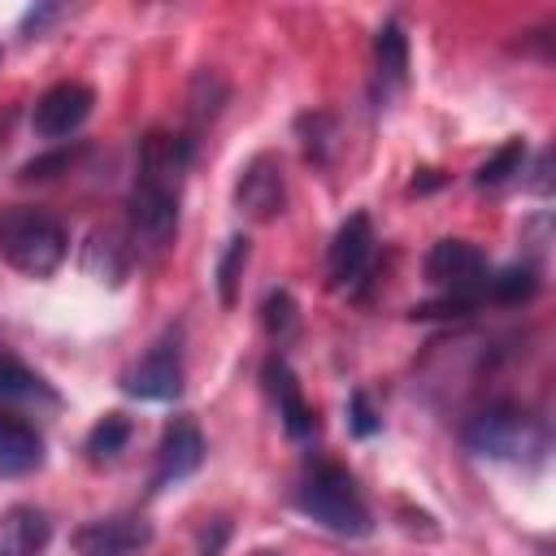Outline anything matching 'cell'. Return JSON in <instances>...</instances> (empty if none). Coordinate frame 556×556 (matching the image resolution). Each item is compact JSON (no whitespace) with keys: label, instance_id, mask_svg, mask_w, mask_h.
Here are the masks:
<instances>
[{"label":"cell","instance_id":"484cf974","mask_svg":"<svg viewBox=\"0 0 556 556\" xmlns=\"http://www.w3.org/2000/svg\"><path fill=\"white\" fill-rule=\"evenodd\" d=\"M348 426H352V434H361V439H369V434L378 430V413H374V404H369V395H365V391H352Z\"/></svg>","mask_w":556,"mask_h":556},{"label":"cell","instance_id":"7402d4cb","mask_svg":"<svg viewBox=\"0 0 556 556\" xmlns=\"http://www.w3.org/2000/svg\"><path fill=\"white\" fill-rule=\"evenodd\" d=\"M521 165H526V143H521V139H508L504 148H495V152L478 165L473 182H478V187H500V182H508L513 174H521Z\"/></svg>","mask_w":556,"mask_h":556},{"label":"cell","instance_id":"e0dca14e","mask_svg":"<svg viewBox=\"0 0 556 556\" xmlns=\"http://www.w3.org/2000/svg\"><path fill=\"white\" fill-rule=\"evenodd\" d=\"M0 404H56V395L13 352H0Z\"/></svg>","mask_w":556,"mask_h":556},{"label":"cell","instance_id":"9c48e42d","mask_svg":"<svg viewBox=\"0 0 556 556\" xmlns=\"http://www.w3.org/2000/svg\"><path fill=\"white\" fill-rule=\"evenodd\" d=\"M235 204L239 213H248L252 222H274L287 204V182H282V161L274 152H256L239 182H235Z\"/></svg>","mask_w":556,"mask_h":556},{"label":"cell","instance_id":"5b68a950","mask_svg":"<svg viewBox=\"0 0 556 556\" xmlns=\"http://www.w3.org/2000/svg\"><path fill=\"white\" fill-rule=\"evenodd\" d=\"M426 278L434 287H443L447 295L460 300H482L486 295V256L469 243V239H439L426 252Z\"/></svg>","mask_w":556,"mask_h":556},{"label":"cell","instance_id":"5bb4252c","mask_svg":"<svg viewBox=\"0 0 556 556\" xmlns=\"http://www.w3.org/2000/svg\"><path fill=\"white\" fill-rule=\"evenodd\" d=\"M265 387H269V395L278 404V417H282L287 434L291 439H308L313 434V408L304 404L300 382H295V374H291V365L282 356H269L265 361Z\"/></svg>","mask_w":556,"mask_h":556},{"label":"cell","instance_id":"30bf717a","mask_svg":"<svg viewBox=\"0 0 556 556\" xmlns=\"http://www.w3.org/2000/svg\"><path fill=\"white\" fill-rule=\"evenodd\" d=\"M369 261H374V222H369V213H352L334 230L330 252H326V278H330V287L361 282L365 269H369Z\"/></svg>","mask_w":556,"mask_h":556},{"label":"cell","instance_id":"277c9868","mask_svg":"<svg viewBox=\"0 0 556 556\" xmlns=\"http://www.w3.org/2000/svg\"><path fill=\"white\" fill-rule=\"evenodd\" d=\"M178 200H182V191L135 182L130 204H126V239L143 261H156L174 243V235H178Z\"/></svg>","mask_w":556,"mask_h":556},{"label":"cell","instance_id":"cb8c5ba5","mask_svg":"<svg viewBox=\"0 0 556 556\" xmlns=\"http://www.w3.org/2000/svg\"><path fill=\"white\" fill-rule=\"evenodd\" d=\"M78 152H83V143H70V148L61 143L56 152H48V156H35V161H26L17 178H22V182H39V178H56L61 169H70V165H74V156H78Z\"/></svg>","mask_w":556,"mask_h":556},{"label":"cell","instance_id":"8992f818","mask_svg":"<svg viewBox=\"0 0 556 556\" xmlns=\"http://www.w3.org/2000/svg\"><path fill=\"white\" fill-rule=\"evenodd\" d=\"M122 391L135 400H178L182 391V348H178V330L161 334L126 374H122Z\"/></svg>","mask_w":556,"mask_h":556},{"label":"cell","instance_id":"d6986e66","mask_svg":"<svg viewBox=\"0 0 556 556\" xmlns=\"http://www.w3.org/2000/svg\"><path fill=\"white\" fill-rule=\"evenodd\" d=\"M295 130H300L304 156H308L313 165H326L330 152H334V117H330V113H304V117L295 122Z\"/></svg>","mask_w":556,"mask_h":556},{"label":"cell","instance_id":"4fadbf2b","mask_svg":"<svg viewBox=\"0 0 556 556\" xmlns=\"http://www.w3.org/2000/svg\"><path fill=\"white\" fill-rule=\"evenodd\" d=\"M52 539V521L35 504H13L0 517V556H43Z\"/></svg>","mask_w":556,"mask_h":556},{"label":"cell","instance_id":"4dcf8cb0","mask_svg":"<svg viewBox=\"0 0 556 556\" xmlns=\"http://www.w3.org/2000/svg\"><path fill=\"white\" fill-rule=\"evenodd\" d=\"M0 56H4V48H0Z\"/></svg>","mask_w":556,"mask_h":556},{"label":"cell","instance_id":"83f0119b","mask_svg":"<svg viewBox=\"0 0 556 556\" xmlns=\"http://www.w3.org/2000/svg\"><path fill=\"white\" fill-rule=\"evenodd\" d=\"M222 539H226V526H217V534H213V543L200 552V556H217V547H222Z\"/></svg>","mask_w":556,"mask_h":556},{"label":"cell","instance_id":"ba28073f","mask_svg":"<svg viewBox=\"0 0 556 556\" xmlns=\"http://www.w3.org/2000/svg\"><path fill=\"white\" fill-rule=\"evenodd\" d=\"M91 109H96V91H91L87 83H74V78H70V83L48 87V91L35 100L30 126H35L39 139L61 143V139H70V135L91 117Z\"/></svg>","mask_w":556,"mask_h":556},{"label":"cell","instance_id":"4316f807","mask_svg":"<svg viewBox=\"0 0 556 556\" xmlns=\"http://www.w3.org/2000/svg\"><path fill=\"white\" fill-rule=\"evenodd\" d=\"M61 13H65L61 4H39V9H30V13L22 17V35H26V39H35V35H43V26H48L52 17H61Z\"/></svg>","mask_w":556,"mask_h":556},{"label":"cell","instance_id":"9a60e30c","mask_svg":"<svg viewBox=\"0 0 556 556\" xmlns=\"http://www.w3.org/2000/svg\"><path fill=\"white\" fill-rule=\"evenodd\" d=\"M39 460H43V439H39V430H35L26 417L0 413V473H4V478H17V473L39 469Z\"/></svg>","mask_w":556,"mask_h":556},{"label":"cell","instance_id":"44dd1931","mask_svg":"<svg viewBox=\"0 0 556 556\" xmlns=\"http://www.w3.org/2000/svg\"><path fill=\"white\" fill-rule=\"evenodd\" d=\"M534 291H539V278H534L530 265H508L495 278H486V295L495 304H526Z\"/></svg>","mask_w":556,"mask_h":556},{"label":"cell","instance_id":"ac0fdd59","mask_svg":"<svg viewBox=\"0 0 556 556\" xmlns=\"http://www.w3.org/2000/svg\"><path fill=\"white\" fill-rule=\"evenodd\" d=\"M374 56H378V74L387 83H404L408 74V35L400 22H382L374 35Z\"/></svg>","mask_w":556,"mask_h":556},{"label":"cell","instance_id":"f1b7e54d","mask_svg":"<svg viewBox=\"0 0 556 556\" xmlns=\"http://www.w3.org/2000/svg\"><path fill=\"white\" fill-rule=\"evenodd\" d=\"M9 126H13V109H9V113H0V143H4V135H9Z\"/></svg>","mask_w":556,"mask_h":556},{"label":"cell","instance_id":"f546056e","mask_svg":"<svg viewBox=\"0 0 556 556\" xmlns=\"http://www.w3.org/2000/svg\"><path fill=\"white\" fill-rule=\"evenodd\" d=\"M252 556H278V552H252Z\"/></svg>","mask_w":556,"mask_h":556},{"label":"cell","instance_id":"603a6c76","mask_svg":"<svg viewBox=\"0 0 556 556\" xmlns=\"http://www.w3.org/2000/svg\"><path fill=\"white\" fill-rule=\"evenodd\" d=\"M126 443H130V421H126L122 413H109V417H100V421L91 426V434H87V456H91V460H113Z\"/></svg>","mask_w":556,"mask_h":556},{"label":"cell","instance_id":"52a82bcc","mask_svg":"<svg viewBox=\"0 0 556 556\" xmlns=\"http://www.w3.org/2000/svg\"><path fill=\"white\" fill-rule=\"evenodd\" d=\"M191 156H195V139L182 130H148L143 143H139V169H135V182H148V187H165V191H182L187 182V169H191Z\"/></svg>","mask_w":556,"mask_h":556},{"label":"cell","instance_id":"2e32d148","mask_svg":"<svg viewBox=\"0 0 556 556\" xmlns=\"http://www.w3.org/2000/svg\"><path fill=\"white\" fill-rule=\"evenodd\" d=\"M230 104V83L222 78V70H195L191 83H187V135L195 139L200 130H208L222 109Z\"/></svg>","mask_w":556,"mask_h":556},{"label":"cell","instance_id":"ffe728a7","mask_svg":"<svg viewBox=\"0 0 556 556\" xmlns=\"http://www.w3.org/2000/svg\"><path fill=\"white\" fill-rule=\"evenodd\" d=\"M248 252H252L248 235H235V239L226 243L222 261H217V295H222V304H226V308H235V300H239V278H243Z\"/></svg>","mask_w":556,"mask_h":556},{"label":"cell","instance_id":"8fae6325","mask_svg":"<svg viewBox=\"0 0 556 556\" xmlns=\"http://www.w3.org/2000/svg\"><path fill=\"white\" fill-rule=\"evenodd\" d=\"M152 543V526L135 513H117V517H100L87 521L74 534L78 556H139Z\"/></svg>","mask_w":556,"mask_h":556},{"label":"cell","instance_id":"7c38bea8","mask_svg":"<svg viewBox=\"0 0 556 556\" xmlns=\"http://www.w3.org/2000/svg\"><path fill=\"white\" fill-rule=\"evenodd\" d=\"M204 460V434L191 417H174L161 434V447H156V473H152V491L169 486V482H182L200 469Z\"/></svg>","mask_w":556,"mask_h":556},{"label":"cell","instance_id":"6da1fadb","mask_svg":"<svg viewBox=\"0 0 556 556\" xmlns=\"http://www.w3.org/2000/svg\"><path fill=\"white\" fill-rule=\"evenodd\" d=\"M65 252H70V235L52 213L30 208V204H13L0 213V256L17 274L48 278V274H56Z\"/></svg>","mask_w":556,"mask_h":556},{"label":"cell","instance_id":"7a4b0ae2","mask_svg":"<svg viewBox=\"0 0 556 556\" xmlns=\"http://www.w3.org/2000/svg\"><path fill=\"white\" fill-rule=\"evenodd\" d=\"M295 508L304 517H313L317 526L334 530V534H348V539H361L374 530V517L356 491V478L343 469V465H317L300 486H295Z\"/></svg>","mask_w":556,"mask_h":556},{"label":"cell","instance_id":"3957f363","mask_svg":"<svg viewBox=\"0 0 556 556\" xmlns=\"http://www.w3.org/2000/svg\"><path fill=\"white\" fill-rule=\"evenodd\" d=\"M465 447L478 456H491V460H517V456L543 447V430L517 404H486L482 413H473L465 421Z\"/></svg>","mask_w":556,"mask_h":556},{"label":"cell","instance_id":"d4e9b609","mask_svg":"<svg viewBox=\"0 0 556 556\" xmlns=\"http://www.w3.org/2000/svg\"><path fill=\"white\" fill-rule=\"evenodd\" d=\"M265 330L278 343L291 339V330H295V300H291V291H269V300H265Z\"/></svg>","mask_w":556,"mask_h":556}]
</instances>
